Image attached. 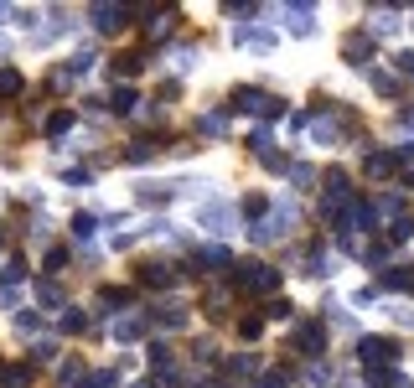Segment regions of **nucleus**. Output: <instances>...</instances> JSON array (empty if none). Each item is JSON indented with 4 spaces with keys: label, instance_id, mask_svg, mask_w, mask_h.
I'll return each mask as SVG.
<instances>
[]
</instances>
